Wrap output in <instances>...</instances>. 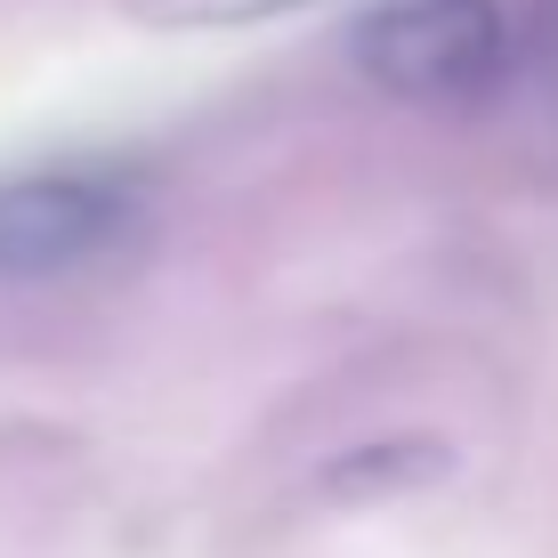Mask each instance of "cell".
Masks as SVG:
<instances>
[{
  "label": "cell",
  "mask_w": 558,
  "mask_h": 558,
  "mask_svg": "<svg viewBox=\"0 0 558 558\" xmlns=\"http://www.w3.org/2000/svg\"><path fill=\"white\" fill-rule=\"evenodd\" d=\"M356 65L389 98L470 106L510 73L502 0H373L356 25Z\"/></svg>",
  "instance_id": "1"
},
{
  "label": "cell",
  "mask_w": 558,
  "mask_h": 558,
  "mask_svg": "<svg viewBox=\"0 0 558 558\" xmlns=\"http://www.w3.org/2000/svg\"><path fill=\"white\" fill-rule=\"evenodd\" d=\"M138 219V186L113 170H33L0 186V283H41L106 259Z\"/></svg>",
  "instance_id": "2"
},
{
  "label": "cell",
  "mask_w": 558,
  "mask_h": 558,
  "mask_svg": "<svg viewBox=\"0 0 558 558\" xmlns=\"http://www.w3.org/2000/svg\"><path fill=\"white\" fill-rule=\"evenodd\" d=\"M154 25H276L300 9H340V0H138Z\"/></svg>",
  "instance_id": "3"
}]
</instances>
